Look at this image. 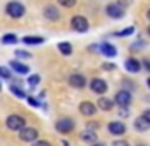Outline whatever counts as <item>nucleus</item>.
Here are the masks:
<instances>
[{
  "label": "nucleus",
  "mask_w": 150,
  "mask_h": 146,
  "mask_svg": "<svg viewBox=\"0 0 150 146\" xmlns=\"http://www.w3.org/2000/svg\"><path fill=\"white\" fill-rule=\"evenodd\" d=\"M20 39H18V35L16 34H6L4 37H2V42L4 44H16Z\"/></svg>",
  "instance_id": "obj_22"
},
{
  "label": "nucleus",
  "mask_w": 150,
  "mask_h": 146,
  "mask_svg": "<svg viewBox=\"0 0 150 146\" xmlns=\"http://www.w3.org/2000/svg\"><path fill=\"white\" fill-rule=\"evenodd\" d=\"M134 128H136L138 132H146V130L150 128V109H145L143 114L136 118V121H134Z\"/></svg>",
  "instance_id": "obj_5"
},
{
  "label": "nucleus",
  "mask_w": 150,
  "mask_h": 146,
  "mask_svg": "<svg viewBox=\"0 0 150 146\" xmlns=\"http://www.w3.org/2000/svg\"><path fill=\"white\" fill-rule=\"evenodd\" d=\"M139 63H141V69H145V70H150V63H148V60H141Z\"/></svg>",
  "instance_id": "obj_31"
},
{
  "label": "nucleus",
  "mask_w": 150,
  "mask_h": 146,
  "mask_svg": "<svg viewBox=\"0 0 150 146\" xmlns=\"http://www.w3.org/2000/svg\"><path fill=\"white\" fill-rule=\"evenodd\" d=\"M113 106H115L113 99H108V97H103V95H101V99H99V100H97V104H96V107H97V109H101V111H111V109H113Z\"/></svg>",
  "instance_id": "obj_18"
},
{
  "label": "nucleus",
  "mask_w": 150,
  "mask_h": 146,
  "mask_svg": "<svg viewBox=\"0 0 150 146\" xmlns=\"http://www.w3.org/2000/svg\"><path fill=\"white\" fill-rule=\"evenodd\" d=\"M138 146H146V144H138Z\"/></svg>",
  "instance_id": "obj_34"
},
{
  "label": "nucleus",
  "mask_w": 150,
  "mask_h": 146,
  "mask_svg": "<svg viewBox=\"0 0 150 146\" xmlns=\"http://www.w3.org/2000/svg\"><path fill=\"white\" fill-rule=\"evenodd\" d=\"M97 49H99V53H103V55H104V56H108V58H115V56L118 55L117 48H115L113 44H110V42H101Z\"/></svg>",
  "instance_id": "obj_11"
},
{
  "label": "nucleus",
  "mask_w": 150,
  "mask_h": 146,
  "mask_svg": "<svg viewBox=\"0 0 150 146\" xmlns=\"http://www.w3.org/2000/svg\"><path fill=\"white\" fill-rule=\"evenodd\" d=\"M6 125H7V128H9V130L18 132L20 128H23V127L27 125V120H25L21 114H9V116H7V120H6Z\"/></svg>",
  "instance_id": "obj_3"
},
{
  "label": "nucleus",
  "mask_w": 150,
  "mask_h": 146,
  "mask_svg": "<svg viewBox=\"0 0 150 146\" xmlns=\"http://www.w3.org/2000/svg\"><path fill=\"white\" fill-rule=\"evenodd\" d=\"M14 53H16V56H18V58H21V60H28V58L32 56L28 51H23V49H16Z\"/></svg>",
  "instance_id": "obj_27"
},
{
  "label": "nucleus",
  "mask_w": 150,
  "mask_h": 146,
  "mask_svg": "<svg viewBox=\"0 0 150 146\" xmlns=\"http://www.w3.org/2000/svg\"><path fill=\"white\" fill-rule=\"evenodd\" d=\"M111 146H129V142L125 139H117V141L111 142Z\"/></svg>",
  "instance_id": "obj_29"
},
{
  "label": "nucleus",
  "mask_w": 150,
  "mask_h": 146,
  "mask_svg": "<svg viewBox=\"0 0 150 146\" xmlns=\"http://www.w3.org/2000/svg\"><path fill=\"white\" fill-rule=\"evenodd\" d=\"M90 146H106V144H103V142H97V141H96V142H92Z\"/></svg>",
  "instance_id": "obj_33"
},
{
  "label": "nucleus",
  "mask_w": 150,
  "mask_h": 146,
  "mask_svg": "<svg viewBox=\"0 0 150 146\" xmlns=\"http://www.w3.org/2000/svg\"><path fill=\"white\" fill-rule=\"evenodd\" d=\"M57 2H58V6H62L65 9H71V7L76 6V0H57Z\"/></svg>",
  "instance_id": "obj_25"
},
{
  "label": "nucleus",
  "mask_w": 150,
  "mask_h": 146,
  "mask_svg": "<svg viewBox=\"0 0 150 146\" xmlns=\"http://www.w3.org/2000/svg\"><path fill=\"white\" fill-rule=\"evenodd\" d=\"M9 90H11V92L14 93V97H18V99H25V97H27V92H25L23 88H20L18 85H11Z\"/></svg>",
  "instance_id": "obj_21"
},
{
  "label": "nucleus",
  "mask_w": 150,
  "mask_h": 146,
  "mask_svg": "<svg viewBox=\"0 0 150 146\" xmlns=\"http://www.w3.org/2000/svg\"><path fill=\"white\" fill-rule=\"evenodd\" d=\"M67 81H69V85L72 88H76V90H83L87 86V78L83 74H80V72H72Z\"/></svg>",
  "instance_id": "obj_7"
},
{
  "label": "nucleus",
  "mask_w": 150,
  "mask_h": 146,
  "mask_svg": "<svg viewBox=\"0 0 150 146\" xmlns=\"http://www.w3.org/2000/svg\"><path fill=\"white\" fill-rule=\"evenodd\" d=\"M103 69H104V70H113V69H115V63H104Z\"/></svg>",
  "instance_id": "obj_32"
},
{
  "label": "nucleus",
  "mask_w": 150,
  "mask_h": 146,
  "mask_svg": "<svg viewBox=\"0 0 150 146\" xmlns=\"http://www.w3.org/2000/svg\"><path fill=\"white\" fill-rule=\"evenodd\" d=\"M124 67H125V70H127V72H132V74H138V72L141 70V63H139V60H136L134 56L127 58Z\"/></svg>",
  "instance_id": "obj_16"
},
{
  "label": "nucleus",
  "mask_w": 150,
  "mask_h": 146,
  "mask_svg": "<svg viewBox=\"0 0 150 146\" xmlns=\"http://www.w3.org/2000/svg\"><path fill=\"white\" fill-rule=\"evenodd\" d=\"M80 113H81L83 116H94V114L97 113V107H96V104H92V102H88V100H83V102L80 104Z\"/></svg>",
  "instance_id": "obj_14"
},
{
  "label": "nucleus",
  "mask_w": 150,
  "mask_h": 146,
  "mask_svg": "<svg viewBox=\"0 0 150 146\" xmlns=\"http://www.w3.org/2000/svg\"><path fill=\"white\" fill-rule=\"evenodd\" d=\"M57 48H58V51H60L62 55H65V56L72 55V44H71V42H58Z\"/></svg>",
  "instance_id": "obj_20"
},
{
  "label": "nucleus",
  "mask_w": 150,
  "mask_h": 146,
  "mask_svg": "<svg viewBox=\"0 0 150 146\" xmlns=\"http://www.w3.org/2000/svg\"><path fill=\"white\" fill-rule=\"evenodd\" d=\"M0 78L2 79H13V74H11V69L9 67H0Z\"/></svg>",
  "instance_id": "obj_23"
},
{
  "label": "nucleus",
  "mask_w": 150,
  "mask_h": 146,
  "mask_svg": "<svg viewBox=\"0 0 150 146\" xmlns=\"http://www.w3.org/2000/svg\"><path fill=\"white\" fill-rule=\"evenodd\" d=\"M55 128L58 134H71L74 130V120L72 118H58L55 121Z\"/></svg>",
  "instance_id": "obj_4"
},
{
  "label": "nucleus",
  "mask_w": 150,
  "mask_h": 146,
  "mask_svg": "<svg viewBox=\"0 0 150 146\" xmlns=\"http://www.w3.org/2000/svg\"><path fill=\"white\" fill-rule=\"evenodd\" d=\"M113 102H115L117 106H120V107H127V106L132 102V95H131L129 90H118V92L115 93Z\"/></svg>",
  "instance_id": "obj_6"
},
{
  "label": "nucleus",
  "mask_w": 150,
  "mask_h": 146,
  "mask_svg": "<svg viewBox=\"0 0 150 146\" xmlns=\"http://www.w3.org/2000/svg\"><path fill=\"white\" fill-rule=\"evenodd\" d=\"M6 14L9 18H13V20H18V18H21L25 14V6L16 2V0H13V2H9L6 6Z\"/></svg>",
  "instance_id": "obj_2"
},
{
  "label": "nucleus",
  "mask_w": 150,
  "mask_h": 146,
  "mask_svg": "<svg viewBox=\"0 0 150 146\" xmlns=\"http://www.w3.org/2000/svg\"><path fill=\"white\" fill-rule=\"evenodd\" d=\"M42 14H44V18L48 21H58L60 20V11L55 6H46L44 11H42Z\"/></svg>",
  "instance_id": "obj_13"
},
{
  "label": "nucleus",
  "mask_w": 150,
  "mask_h": 146,
  "mask_svg": "<svg viewBox=\"0 0 150 146\" xmlns=\"http://www.w3.org/2000/svg\"><path fill=\"white\" fill-rule=\"evenodd\" d=\"M21 41H23V44L35 46V44H42L46 39H44V37H41V35H27V37H23Z\"/></svg>",
  "instance_id": "obj_19"
},
{
  "label": "nucleus",
  "mask_w": 150,
  "mask_h": 146,
  "mask_svg": "<svg viewBox=\"0 0 150 146\" xmlns=\"http://www.w3.org/2000/svg\"><path fill=\"white\" fill-rule=\"evenodd\" d=\"M71 28H72L74 32H78V34H85V32H88L90 23H88V20H87L85 16L76 14V16L71 18Z\"/></svg>",
  "instance_id": "obj_1"
},
{
  "label": "nucleus",
  "mask_w": 150,
  "mask_h": 146,
  "mask_svg": "<svg viewBox=\"0 0 150 146\" xmlns=\"http://www.w3.org/2000/svg\"><path fill=\"white\" fill-rule=\"evenodd\" d=\"M90 90H92V93H97V95H103V93H106L108 92V83L103 79V78H94V79H90Z\"/></svg>",
  "instance_id": "obj_9"
},
{
  "label": "nucleus",
  "mask_w": 150,
  "mask_h": 146,
  "mask_svg": "<svg viewBox=\"0 0 150 146\" xmlns=\"http://www.w3.org/2000/svg\"><path fill=\"white\" fill-rule=\"evenodd\" d=\"M0 90H2V85H0Z\"/></svg>",
  "instance_id": "obj_35"
},
{
  "label": "nucleus",
  "mask_w": 150,
  "mask_h": 146,
  "mask_svg": "<svg viewBox=\"0 0 150 146\" xmlns=\"http://www.w3.org/2000/svg\"><path fill=\"white\" fill-rule=\"evenodd\" d=\"M104 11H106V14L110 16V18H113V20H120L124 14H125V11H124V6L122 4H108L106 7H104Z\"/></svg>",
  "instance_id": "obj_8"
},
{
  "label": "nucleus",
  "mask_w": 150,
  "mask_h": 146,
  "mask_svg": "<svg viewBox=\"0 0 150 146\" xmlns=\"http://www.w3.org/2000/svg\"><path fill=\"white\" fill-rule=\"evenodd\" d=\"M80 139H81V141H85V142H88V144L96 142V141H97V132H96V128H92V127L85 128V130L80 134Z\"/></svg>",
  "instance_id": "obj_15"
},
{
  "label": "nucleus",
  "mask_w": 150,
  "mask_h": 146,
  "mask_svg": "<svg viewBox=\"0 0 150 146\" xmlns=\"http://www.w3.org/2000/svg\"><path fill=\"white\" fill-rule=\"evenodd\" d=\"M39 83H41V76H39V74H32V76H28V85H30L32 88H35Z\"/></svg>",
  "instance_id": "obj_24"
},
{
  "label": "nucleus",
  "mask_w": 150,
  "mask_h": 146,
  "mask_svg": "<svg viewBox=\"0 0 150 146\" xmlns=\"http://www.w3.org/2000/svg\"><path fill=\"white\" fill-rule=\"evenodd\" d=\"M125 130H127V127H125L124 121H111V123L108 125V132H110L111 135H124Z\"/></svg>",
  "instance_id": "obj_12"
},
{
  "label": "nucleus",
  "mask_w": 150,
  "mask_h": 146,
  "mask_svg": "<svg viewBox=\"0 0 150 146\" xmlns=\"http://www.w3.org/2000/svg\"><path fill=\"white\" fill-rule=\"evenodd\" d=\"M132 34H134V27H129V28H125V30L117 32L115 37H125V35H132Z\"/></svg>",
  "instance_id": "obj_26"
},
{
  "label": "nucleus",
  "mask_w": 150,
  "mask_h": 146,
  "mask_svg": "<svg viewBox=\"0 0 150 146\" xmlns=\"http://www.w3.org/2000/svg\"><path fill=\"white\" fill-rule=\"evenodd\" d=\"M32 146H51V142L44 141V139H35V141H32Z\"/></svg>",
  "instance_id": "obj_28"
},
{
  "label": "nucleus",
  "mask_w": 150,
  "mask_h": 146,
  "mask_svg": "<svg viewBox=\"0 0 150 146\" xmlns=\"http://www.w3.org/2000/svg\"><path fill=\"white\" fill-rule=\"evenodd\" d=\"M18 132H20V139H21L23 142H32V141H35L37 135H39L37 128H34V127H27V125H25L23 128H20Z\"/></svg>",
  "instance_id": "obj_10"
},
{
  "label": "nucleus",
  "mask_w": 150,
  "mask_h": 146,
  "mask_svg": "<svg viewBox=\"0 0 150 146\" xmlns=\"http://www.w3.org/2000/svg\"><path fill=\"white\" fill-rule=\"evenodd\" d=\"M27 100H28V104L30 106H34V107H39V100L37 99H34V97H25Z\"/></svg>",
  "instance_id": "obj_30"
},
{
  "label": "nucleus",
  "mask_w": 150,
  "mask_h": 146,
  "mask_svg": "<svg viewBox=\"0 0 150 146\" xmlns=\"http://www.w3.org/2000/svg\"><path fill=\"white\" fill-rule=\"evenodd\" d=\"M9 69L11 70H14V72H18V74H28V65H25L23 62H20V60H11L9 62Z\"/></svg>",
  "instance_id": "obj_17"
}]
</instances>
